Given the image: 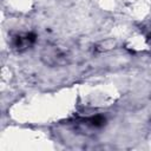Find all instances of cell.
<instances>
[{"label": "cell", "mask_w": 151, "mask_h": 151, "mask_svg": "<svg viewBox=\"0 0 151 151\" xmlns=\"http://www.w3.org/2000/svg\"><path fill=\"white\" fill-rule=\"evenodd\" d=\"M34 41H35V35L33 33H25L15 37L13 45L18 51H25L29 46H32Z\"/></svg>", "instance_id": "obj_1"}]
</instances>
